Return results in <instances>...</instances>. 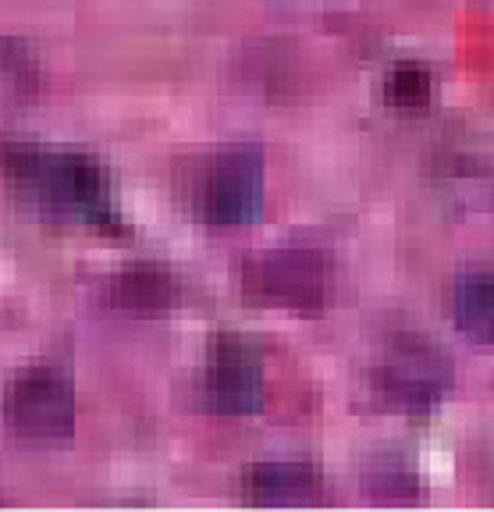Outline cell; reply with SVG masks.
Here are the masks:
<instances>
[{"mask_svg":"<svg viewBox=\"0 0 494 512\" xmlns=\"http://www.w3.org/2000/svg\"><path fill=\"white\" fill-rule=\"evenodd\" d=\"M0 171L50 207L79 214L93 224H118L111 210V185H107L104 168L82 153H43L22 139H4L0 143Z\"/></svg>","mask_w":494,"mask_h":512,"instance_id":"cell-1","label":"cell"},{"mask_svg":"<svg viewBox=\"0 0 494 512\" xmlns=\"http://www.w3.org/2000/svg\"><path fill=\"white\" fill-rule=\"evenodd\" d=\"M4 427L22 441H64L75 431V388L57 370H25L4 388Z\"/></svg>","mask_w":494,"mask_h":512,"instance_id":"cell-2","label":"cell"},{"mask_svg":"<svg viewBox=\"0 0 494 512\" xmlns=\"http://www.w3.org/2000/svg\"><path fill=\"white\" fill-rule=\"evenodd\" d=\"M246 288L292 313H317L327 303V264L317 249H274L249 264Z\"/></svg>","mask_w":494,"mask_h":512,"instance_id":"cell-3","label":"cell"},{"mask_svg":"<svg viewBox=\"0 0 494 512\" xmlns=\"http://www.w3.org/2000/svg\"><path fill=\"white\" fill-rule=\"evenodd\" d=\"M203 217L217 228L253 224L263 210V160L253 150H232L214 160L200 192Z\"/></svg>","mask_w":494,"mask_h":512,"instance_id":"cell-4","label":"cell"},{"mask_svg":"<svg viewBox=\"0 0 494 512\" xmlns=\"http://www.w3.org/2000/svg\"><path fill=\"white\" fill-rule=\"evenodd\" d=\"M452 381V367L431 345L413 342L402 345L381 370H374V395L391 409L402 413H423L441 399Z\"/></svg>","mask_w":494,"mask_h":512,"instance_id":"cell-5","label":"cell"},{"mask_svg":"<svg viewBox=\"0 0 494 512\" xmlns=\"http://www.w3.org/2000/svg\"><path fill=\"white\" fill-rule=\"evenodd\" d=\"M207 399L217 413L246 416L263 406L260 356L239 338H221L207 370Z\"/></svg>","mask_w":494,"mask_h":512,"instance_id":"cell-6","label":"cell"},{"mask_svg":"<svg viewBox=\"0 0 494 512\" xmlns=\"http://www.w3.org/2000/svg\"><path fill=\"white\" fill-rule=\"evenodd\" d=\"M249 495L260 505H313L320 502L324 477L313 463H295V459H278V463H260L249 470L246 480Z\"/></svg>","mask_w":494,"mask_h":512,"instance_id":"cell-7","label":"cell"},{"mask_svg":"<svg viewBox=\"0 0 494 512\" xmlns=\"http://www.w3.org/2000/svg\"><path fill=\"white\" fill-rule=\"evenodd\" d=\"M111 296L121 310L139 313V317H157V313H168L178 299V281L171 278L164 267L139 264L128 267L125 274H118L111 285Z\"/></svg>","mask_w":494,"mask_h":512,"instance_id":"cell-8","label":"cell"},{"mask_svg":"<svg viewBox=\"0 0 494 512\" xmlns=\"http://www.w3.org/2000/svg\"><path fill=\"white\" fill-rule=\"evenodd\" d=\"M455 324L484 345H494V271L480 267L455 285Z\"/></svg>","mask_w":494,"mask_h":512,"instance_id":"cell-9","label":"cell"},{"mask_svg":"<svg viewBox=\"0 0 494 512\" xmlns=\"http://www.w3.org/2000/svg\"><path fill=\"white\" fill-rule=\"evenodd\" d=\"M431 72L416 61L391 64L388 79H384V93L395 107H423L431 100Z\"/></svg>","mask_w":494,"mask_h":512,"instance_id":"cell-10","label":"cell"},{"mask_svg":"<svg viewBox=\"0 0 494 512\" xmlns=\"http://www.w3.org/2000/svg\"><path fill=\"white\" fill-rule=\"evenodd\" d=\"M370 484H374V488H381V498H384V502H399L395 488L409 491V495L416 498V477H413V473H409L402 463H395V459H384L381 470L370 473Z\"/></svg>","mask_w":494,"mask_h":512,"instance_id":"cell-11","label":"cell"}]
</instances>
